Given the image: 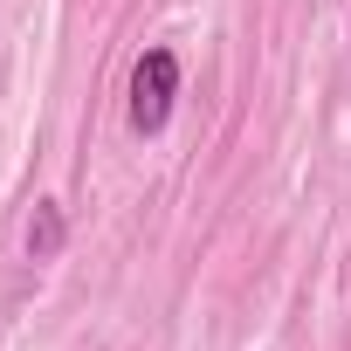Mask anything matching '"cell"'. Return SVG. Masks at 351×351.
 Here are the masks:
<instances>
[{"label":"cell","mask_w":351,"mask_h":351,"mask_svg":"<svg viewBox=\"0 0 351 351\" xmlns=\"http://www.w3.org/2000/svg\"><path fill=\"white\" fill-rule=\"evenodd\" d=\"M172 104H180V56H172V49H145L131 62V104H124L131 131L138 138H158L172 124Z\"/></svg>","instance_id":"6da1fadb"},{"label":"cell","mask_w":351,"mask_h":351,"mask_svg":"<svg viewBox=\"0 0 351 351\" xmlns=\"http://www.w3.org/2000/svg\"><path fill=\"white\" fill-rule=\"evenodd\" d=\"M62 241H69L62 207H56V200H35V214H28V262H56Z\"/></svg>","instance_id":"7a4b0ae2"}]
</instances>
